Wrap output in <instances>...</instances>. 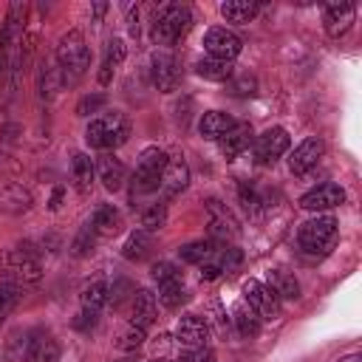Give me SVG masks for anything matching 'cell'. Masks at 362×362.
Masks as SVG:
<instances>
[{
    "label": "cell",
    "instance_id": "6da1fadb",
    "mask_svg": "<svg viewBox=\"0 0 362 362\" xmlns=\"http://www.w3.org/2000/svg\"><path fill=\"white\" fill-rule=\"evenodd\" d=\"M57 65H59L62 82H68V85H76L85 76V71L90 65V51L85 45L82 31L74 28V31H68L59 40V45H57Z\"/></svg>",
    "mask_w": 362,
    "mask_h": 362
},
{
    "label": "cell",
    "instance_id": "7a4b0ae2",
    "mask_svg": "<svg viewBox=\"0 0 362 362\" xmlns=\"http://www.w3.org/2000/svg\"><path fill=\"white\" fill-rule=\"evenodd\" d=\"M127 136H130V122L119 110L90 119V124L85 130V141L96 150H116L127 141Z\"/></svg>",
    "mask_w": 362,
    "mask_h": 362
},
{
    "label": "cell",
    "instance_id": "3957f363",
    "mask_svg": "<svg viewBox=\"0 0 362 362\" xmlns=\"http://www.w3.org/2000/svg\"><path fill=\"white\" fill-rule=\"evenodd\" d=\"M189 28H192V11L181 3H164L153 20V40L161 45H173Z\"/></svg>",
    "mask_w": 362,
    "mask_h": 362
},
{
    "label": "cell",
    "instance_id": "277c9868",
    "mask_svg": "<svg viewBox=\"0 0 362 362\" xmlns=\"http://www.w3.org/2000/svg\"><path fill=\"white\" fill-rule=\"evenodd\" d=\"M337 235H339L337 218L334 215H317L300 226V249L308 255H325L334 249Z\"/></svg>",
    "mask_w": 362,
    "mask_h": 362
},
{
    "label": "cell",
    "instance_id": "5b68a950",
    "mask_svg": "<svg viewBox=\"0 0 362 362\" xmlns=\"http://www.w3.org/2000/svg\"><path fill=\"white\" fill-rule=\"evenodd\" d=\"M167 164V153L158 147H144L139 161H136V173H133V198L158 189L161 181V170Z\"/></svg>",
    "mask_w": 362,
    "mask_h": 362
},
{
    "label": "cell",
    "instance_id": "8992f818",
    "mask_svg": "<svg viewBox=\"0 0 362 362\" xmlns=\"http://www.w3.org/2000/svg\"><path fill=\"white\" fill-rule=\"evenodd\" d=\"M0 266H3V272H6V280L8 283H17V286H23V283H37L40 277H42V266H40V260L28 252V249H8L6 255H0Z\"/></svg>",
    "mask_w": 362,
    "mask_h": 362
},
{
    "label": "cell",
    "instance_id": "52a82bcc",
    "mask_svg": "<svg viewBox=\"0 0 362 362\" xmlns=\"http://www.w3.org/2000/svg\"><path fill=\"white\" fill-rule=\"evenodd\" d=\"M243 303H249V308L257 317H263V320H277L280 317L277 294L266 283H260V280H246L243 283Z\"/></svg>",
    "mask_w": 362,
    "mask_h": 362
},
{
    "label": "cell",
    "instance_id": "ba28073f",
    "mask_svg": "<svg viewBox=\"0 0 362 362\" xmlns=\"http://www.w3.org/2000/svg\"><path fill=\"white\" fill-rule=\"evenodd\" d=\"M204 48H206V54L209 57H215V59H235L238 54H240V37L235 34V31H229V28H221V25H215V28H209L206 34H204Z\"/></svg>",
    "mask_w": 362,
    "mask_h": 362
},
{
    "label": "cell",
    "instance_id": "9c48e42d",
    "mask_svg": "<svg viewBox=\"0 0 362 362\" xmlns=\"http://www.w3.org/2000/svg\"><path fill=\"white\" fill-rule=\"evenodd\" d=\"M206 218H209V232H212L215 238H221V240H235V238L240 235V226H238L232 209H229L223 201L209 198V201H206Z\"/></svg>",
    "mask_w": 362,
    "mask_h": 362
},
{
    "label": "cell",
    "instance_id": "30bf717a",
    "mask_svg": "<svg viewBox=\"0 0 362 362\" xmlns=\"http://www.w3.org/2000/svg\"><path fill=\"white\" fill-rule=\"evenodd\" d=\"M288 144H291V139H288V133L283 127H269L255 139V161L257 164H269V161L280 158L288 150Z\"/></svg>",
    "mask_w": 362,
    "mask_h": 362
},
{
    "label": "cell",
    "instance_id": "8fae6325",
    "mask_svg": "<svg viewBox=\"0 0 362 362\" xmlns=\"http://www.w3.org/2000/svg\"><path fill=\"white\" fill-rule=\"evenodd\" d=\"M342 201H345V189H342L339 184L325 181V184H320V187L308 189V192L300 198V206H303V209H308V212H325V209L339 206Z\"/></svg>",
    "mask_w": 362,
    "mask_h": 362
},
{
    "label": "cell",
    "instance_id": "7c38bea8",
    "mask_svg": "<svg viewBox=\"0 0 362 362\" xmlns=\"http://www.w3.org/2000/svg\"><path fill=\"white\" fill-rule=\"evenodd\" d=\"M209 337H212V331H209V325L204 322V317H198V314L181 317V322H178V328H175L178 345H184V348H189V351L206 348Z\"/></svg>",
    "mask_w": 362,
    "mask_h": 362
},
{
    "label": "cell",
    "instance_id": "4fadbf2b",
    "mask_svg": "<svg viewBox=\"0 0 362 362\" xmlns=\"http://www.w3.org/2000/svg\"><path fill=\"white\" fill-rule=\"evenodd\" d=\"M189 184V167L181 156H167V164L161 170V181H158V189L164 198H173L178 195L181 189H187Z\"/></svg>",
    "mask_w": 362,
    "mask_h": 362
},
{
    "label": "cell",
    "instance_id": "5bb4252c",
    "mask_svg": "<svg viewBox=\"0 0 362 362\" xmlns=\"http://www.w3.org/2000/svg\"><path fill=\"white\" fill-rule=\"evenodd\" d=\"M322 153H325V141H322V139H317V136L303 139V141L291 150V156H288V167H291V173H294V175L308 173V170L322 158Z\"/></svg>",
    "mask_w": 362,
    "mask_h": 362
},
{
    "label": "cell",
    "instance_id": "9a60e30c",
    "mask_svg": "<svg viewBox=\"0 0 362 362\" xmlns=\"http://www.w3.org/2000/svg\"><path fill=\"white\" fill-rule=\"evenodd\" d=\"M354 17H356V8H354L351 0H334V3L325 6L322 23H325V31H328L331 37H342V34L351 28Z\"/></svg>",
    "mask_w": 362,
    "mask_h": 362
},
{
    "label": "cell",
    "instance_id": "2e32d148",
    "mask_svg": "<svg viewBox=\"0 0 362 362\" xmlns=\"http://www.w3.org/2000/svg\"><path fill=\"white\" fill-rule=\"evenodd\" d=\"M34 204L31 192L17 181H0V212L6 215H23Z\"/></svg>",
    "mask_w": 362,
    "mask_h": 362
},
{
    "label": "cell",
    "instance_id": "e0dca14e",
    "mask_svg": "<svg viewBox=\"0 0 362 362\" xmlns=\"http://www.w3.org/2000/svg\"><path fill=\"white\" fill-rule=\"evenodd\" d=\"M181 82V68H178V59L170 57V54H158L153 59V85L161 90V93H170L175 90Z\"/></svg>",
    "mask_w": 362,
    "mask_h": 362
},
{
    "label": "cell",
    "instance_id": "ac0fdd59",
    "mask_svg": "<svg viewBox=\"0 0 362 362\" xmlns=\"http://www.w3.org/2000/svg\"><path fill=\"white\" fill-rule=\"evenodd\" d=\"M25 362H59V342L48 331H34L25 345Z\"/></svg>",
    "mask_w": 362,
    "mask_h": 362
},
{
    "label": "cell",
    "instance_id": "d6986e66",
    "mask_svg": "<svg viewBox=\"0 0 362 362\" xmlns=\"http://www.w3.org/2000/svg\"><path fill=\"white\" fill-rule=\"evenodd\" d=\"M156 317H158V300H156V294H153V291H147V288H141L139 294H133L130 322L147 331V328L156 322Z\"/></svg>",
    "mask_w": 362,
    "mask_h": 362
},
{
    "label": "cell",
    "instance_id": "ffe728a7",
    "mask_svg": "<svg viewBox=\"0 0 362 362\" xmlns=\"http://www.w3.org/2000/svg\"><path fill=\"white\" fill-rule=\"evenodd\" d=\"M96 173H99V181H102V187H105V189L116 192V189H122V187H124L127 170H124V164H122L113 153L99 156V161H96Z\"/></svg>",
    "mask_w": 362,
    "mask_h": 362
},
{
    "label": "cell",
    "instance_id": "44dd1931",
    "mask_svg": "<svg viewBox=\"0 0 362 362\" xmlns=\"http://www.w3.org/2000/svg\"><path fill=\"white\" fill-rule=\"evenodd\" d=\"M249 144H252V124H235L232 130H226V133L218 139L221 156L229 158V161L238 158Z\"/></svg>",
    "mask_w": 362,
    "mask_h": 362
},
{
    "label": "cell",
    "instance_id": "7402d4cb",
    "mask_svg": "<svg viewBox=\"0 0 362 362\" xmlns=\"http://www.w3.org/2000/svg\"><path fill=\"white\" fill-rule=\"evenodd\" d=\"M90 229L102 238H113L122 229V212L113 204H99L90 215Z\"/></svg>",
    "mask_w": 362,
    "mask_h": 362
},
{
    "label": "cell",
    "instance_id": "603a6c76",
    "mask_svg": "<svg viewBox=\"0 0 362 362\" xmlns=\"http://www.w3.org/2000/svg\"><path fill=\"white\" fill-rule=\"evenodd\" d=\"M266 286L277 294V300H297L300 297V283L294 280V274L283 272V269H269L266 272Z\"/></svg>",
    "mask_w": 362,
    "mask_h": 362
},
{
    "label": "cell",
    "instance_id": "cb8c5ba5",
    "mask_svg": "<svg viewBox=\"0 0 362 362\" xmlns=\"http://www.w3.org/2000/svg\"><path fill=\"white\" fill-rule=\"evenodd\" d=\"M235 127V119L229 116V113H223V110H209V113H204V119H201V124H198V130H201V136L204 139H209V141H218L226 130H232Z\"/></svg>",
    "mask_w": 362,
    "mask_h": 362
},
{
    "label": "cell",
    "instance_id": "d4e9b609",
    "mask_svg": "<svg viewBox=\"0 0 362 362\" xmlns=\"http://www.w3.org/2000/svg\"><path fill=\"white\" fill-rule=\"evenodd\" d=\"M195 71L198 76L209 79V82H229L232 74H235V65L229 59H215V57H206V59H198L195 62Z\"/></svg>",
    "mask_w": 362,
    "mask_h": 362
},
{
    "label": "cell",
    "instance_id": "484cf974",
    "mask_svg": "<svg viewBox=\"0 0 362 362\" xmlns=\"http://www.w3.org/2000/svg\"><path fill=\"white\" fill-rule=\"evenodd\" d=\"M260 6L255 0H226L221 3V14L226 23H252L257 17Z\"/></svg>",
    "mask_w": 362,
    "mask_h": 362
},
{
    "label": "cell",
    "instance_id": "4316f807",
    "mask_svg": "<svg viewBox=\"0 0 362 362\" xmlns=\"http://www.w3.org/2000/svg\"><path fill=\"white\" fill-rule=\"evenodd\" d=\"M122 59H124V42L122 40H110L107 42V51H105V59H102V68L96 74L99 85H110V79H113L116 68L122 65Z\"/></svg>",
    "mask_w": 362,
    "mask_h": 362
},
{
    "label": "cell",
    "instance_id": "83f0119b",
    "mask_svg": "<svg viewBox=\"0 0 362 362\" xmlns=\"http://www.w3.org/2000/svg\"><path fill=\"white\" fill-rule=\"evenodd\" d=\"M150 249H153V232L136 229V232L127 235V240H124V246H122V255H124L127 260H144V257L150 255Z\"/></svg>",
    "mask_w": 362,
    "mask_h": 362
},
{
    "label": "cell",
    "instance_id": "f1b7e54d",
    "mask_svg": "<svg viewBox=\"0 0 362 362\" xmlns=\"http://www.w3.org/2000/svg\"><path fill=\"white\" fill-rule=\"evenodd\" d=\"M232 322H235V331L240 337H255L260 331V317L246 305V303H238L232 308Z\"/></svg>",
    "mask_w": 362,
    "mask_h": 362
},
{
    "label": "cell",
    "instance_id": "f546056e",
    "mask_svg": "<svg viewBox=\"0 0 362 362\" xmlns=\"http://www.w3.org/2000/svg\"><path fill=\"white\" fill-rule=\"evenodd\" d=\"M71 173H74L76 189H79V192H88L90 184H93V161H90V156H88V153H74Z\"/></svg>",
    "mask_w": 362,
    "mask_h": 362
},
{
    "label": "cell",
    "instance_id": "4dcf8cb0",
    "mask_svg": "<svg viewBox=\"0 0 362 362\" xmlns=\"http://www.w3.org/2000/svg\"><path fill=\"white\" fill-rule=\"evenodd\" d=\"M79 300H82V308H85V311H93V314H96V311L107 303V286H105L102 280H90V283L82 286Z\"/></svg>",
    "mask_w": 362,
    "mask_h": 362
},
{
    "label": "cell",
    "instance_id": "1f68e13d",
    "mask_svg": "<svg viewBox=\"0 0 362 362\" xmlns=\"http://www.w3.org/2000/svg\"><path fill=\"white\" fill-rule=\"evenodd\" d=\"M212 243L209 240H192V243H184L181 249H178V255H181V260L184 263H206L209 257H212Z\"/></svg>",
    "mask_w": 362,
    "mask_h": 362
},
{
    "label": "cell",
    "instance_id": "d6a6232c",
    "mask_svg": "<svg viewBox=\"0 0 362 362\" xmlns=\"http://www.w3.org/2000/svg\"><path fill=\"white\" fill-rule=\"evenodd\" d=\"M187 300V291L181 286V280H170V283H158V303L164 308H178Z\"/></svg>",
    "mask_w": 362,
    "mask_h": 362
},
{
    "label": "cell",
    "instance_id": "836d02e7",
    "mask_svg": "<svg viewBox=\"0 0 362 362\" xmlns=\"http://www.w3.org/2000/svg\"><path fill=\"white\" fill-rule=\"evenodd\" d=\"M59 85H65L59 68L42 62V71H40V93H42V99H51V96L59 90Z\"/></svg>",
    "mask_w": 362,
    "mask_h": 362
},
{
    "label": "cell",
    "instance_id": "e575fe53",
    "mask_svg": "<svg viewBox=\"0 0 362 362\" xmlns=\"http://www.w3.org/2000/svg\"><path fill=\"white\" fill-rule=\"evenodd\" d=\"M20 297H23V291H20V286L17 283H3L0 286V325L6 322V317L14 311V305L20 303Z\"/></svg>",
    "mask_w": 362,
    "mask_h": 362
},
{
    "label": "cell",
    "instance_id": "d590c367",
    "mask_svg": "<svg viewBox=\"0 0 362 362\" xmlns=\"http://www.w3.org/2000/svg\"><path fill=\"white\" fill-rule=\"evenodd\" d=\"M144 328H139V325H127V328H122L119 331V337H116V348L119 351H136V348H141L144 345Z\"/></svg>",
    "mask_w": 362,
    "mask_h": 362
},
{
    "label": "cell",
    "instance_id": "8d00e7d4",
    "mask_svg": "<svg viewBox=\"0 0 362 362\" xmlns=\"http://www.w3.org/2000/svg\"><path fill=\"white\" fill-rule=\"evenodd\" d=\"M204 322L209 325V331L212 334H218V337H223L226 331H229V322H226V311L221 308V303H209V314L204 317Z\"/></svg>",
    "mask_w": 362,
    "mask_h": 362
},
{
    "label": "cell",
    "instance_id": "74e56055",
    "mask_svg": "<svg viewBox=\"0 0 362 362\" xmlns=\"http://www.w3.org/2000/svg\"><path fill=\"white\" fill-rule=\"evenodd\" d=\"M164 221H167V209H164V204H153V206L144 209V215H141V229L156 232V229L164 226Z\"/></svg>",
    "mask_w": 362,
    "mask_h": 362
},
{
    "label": "cell",
    "instance_id": "f35d334b",
    "mask_svg": "<svg viewBox=\"0 0 362 362\" xmlns=\"http://www.w3.org/2000/svg\"><path fill=\"white\" fill-rule=\"evenodd\" d=\"M93 240H96V232H93V229H90V223H88V226H82V229H79V235L74 238L71 252H74L76 257H85V255L93 249Z\"/></svg>",
    "mask_w": 362,
    "mask_h": 362
},
{
    "label": "cell",
    "instance_id": "ab89813d",
    "mask_svg": "<svg viewBox=\"0 0 362 362\" xmlns=\"http://www.w3.org/2000/svg\"><path fill=\"white\" fill-rule=\"evenodd\" d=\"M238 198H240V204H243V209L249 212V215H260V198H257V192L252 189V187H246V184H240L238 187Z\"/></svg>",
    "mask_w": 362,
    "mask_h": 362
},
{
    "label": "cell",
    "instance_id": "60d3db41",
    "mask_svg": "<svg viewBox=\"0 0 362 362\" xmlns=\"http://www.w3.org/2000/svg\"><path fill=\"white\" fill-rule=\"evenodd\" d=\"M255 88H257L255 76L240 74V76H238V79L229 85V93H235V96H252V93H255Z\"/></svg>",
    "mask_w": 362,
    "mask_h": 362
},
{
    "label": "cell",
    "instance_id": "b9f144b4",
    "mask_svg": "<svg viewBox=\"0 0 362 362\" xmlns=\"http://www.w3.org/2000/svg\"><path fill=\"white\" fill-rule=\"evenodd\" d=\"M105 105V93H93V96H82L76 105V116H90Z\"/></svg>",
    "mask_w": 362,
    "mask_h": 362
},
{
    "label": "cell",
    "instance_id": "7bdbcfd3",
    "mask_svg": "<svg viewBox=\"0 0 362 362\" xmlns=\"http://www.w3.org/2000/svg\"><path fill=\"white\" fill-rule=\"evenodd\" d=\"M150 274H153V280H158V283H170V280H178V272H175V266H173V263H167V260H158V263H153Z\"/></svg>",
    "mask_w": 362,
    "mask_h": 362
},
{
    "label": "cell",
    "instance_id": "ee69618b",
    "mask_svg": "<svg viewBox=\"0 0 362 362\" xmlns=\"http://www.w3.org/2000/svg\"><path fill=\"white\" fill-rule=\"evenodd\" d=\"M74 325H76L79 331H88V328L96 325V314H93V311H82V314L74 320Z\"/></svg>",
    "mask_w": 362,
    "mask_h": 362
},
{
    "label": "cell",
    "instance_id": "f6af8a7d",
    "mask_svg": "<svg viewBox=\"0 0 362 362\" xmlns=\"http://www.w3.org/2000/svg\"><path fill=\"white\" fill-rule=\"evenodd\" d=\"M221 274V266L215 263V260H206V263H201V277L204 280H215Z\"/></svg>",
    "mask_w": 362,
    "mask_h": 362
},
{
    "label": "cell",
    "instance_id": "bcb514c9",
    "mask_svg": "<svg viewBox=\"0 0 362 362\" xmlns=\"http://www.w3.org/2000/svg\"><path fill=\"white\" fill-rule=\"evenodd\" d=\"M184 362H215V356H212V351H209V348H198V351H192Z\"/></svg>",
    "mask_w": 362,
    "mask_h": 362
},
{
    "label": "cell",
    "instance_id": "7dc6e473",
    "mask_svg": "<svg viewBox=\"0 0 362 362\" xmlns=\"http://www.w3.org/2000/svg\"><path fill=\"white\" fill-rule=\"evenodd\" d=\"M59 201H62V187H57V189H54V198H51V204H48V206H51V209H59Z\"/></svg>",
    "mask_w": 362,
    "mask_h": 362
},
{
    "label": "cell",
    "instance_id": "c3c4849f",
    "mask_svg": "<svg viewBox=\"0 0 362 362\" xmlns=\"http://www.w3.org/2000/svg\"><path fill=\"white\" fill-rule=\"evenodd\" d=\"M105 11H107V6H105V3H96V6H93V14H96V17H102Z\"/></svg>",
    "mask_w": 362,
    "mask_h": 362
},
{
    "label": "cell",
    "instance_id": "681fc988",
    "mask_svg": "<svg viewBox=\"0 0 362 362\" xmlns=\"http://www.w3.org/2000/svg\"><path fill=\"white\" fill-rule=\"evenodd\" d=\"M339 362H362V356L359 354H351V356H342Z\"/></svg>",
    "mask_w": 362,
    "mask_h": 362
},
{
    "label": "cell",
    "instance_id": "f907efd6",
    "mask_svg": "<svg viewBox=\"0 0 362 362\" xmlns=\"http://www.w3.org/2000/svg\"><path fill=\"white\" fill-rule=\"evenodd\" d=\"M150 362H173V359H150Z\"/></svg>",
    "mask_w": 362,
    "mask_h": 362
}]
</instances>
